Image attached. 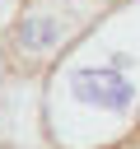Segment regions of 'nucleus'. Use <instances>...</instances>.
<instances>
[{
    "instance_id": "7ed1b4c3",
    "label": "nucleus",
    "mask_w": 140,
    "mask_h": 149,
    "mask_svg": "<svg viewBox=\"0 0 140 149\" xmlns=\"http://www.w3.org/2000/svg\"><path fill=\"white\" fill-rule=\"evenodd\" d=\"M121 149H140V140H131V144H121Z\"/></svg>"
},
{
    "instance_id": "f03ea898",
    "label": "nucleus",
    "mask_w": 140,
    "mask_h": 149,
    "mask_svg": "<svg viewBox=\"0 0 140 149\" xmlns=\"http://www.w3.org/2000/svg\"><path fill=\"white\" fill-rule=\"evenodd\" d=\"M75 23H79V19H75L70 9H56V5H28V9L14 19V28H9V51H14L19 61H28V65L51 61V56L70 42Z\"/></svg>"
},
{
    "instance_id": "f257e3e1",
    "label": "nucleus",
    "mask_w": 140,
    "mask_h": 149,
    "mask_svg": "<svg viewBox=\"0 0 140 149\" xmlns=\"http://www.w3.org/2000/svg\"><path fill=\"white\" fill-rule=\"evenodd\" d=\"M126 28L89 33V42L61 61L51 79V126L65 149H89L107 130H121L140 112V42Z\"/></svg>"
},
{
    "instance_id": "20e7f679",
    "label": "nucleus",
    "mask_w": 140,
    "mask_h": 149,
    "mask_svg": "<svg viewBox=\"0 0 140 149\" xmlns=\"http://www.w3.org/2000/svg\"><path fill=\"white\" fill-rule=\"evenodd\" d=\"M107 5H112V0H107Z\"/></svg>"
}]
</instances>
